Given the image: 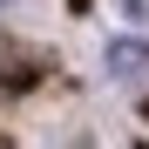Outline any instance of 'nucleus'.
Segmentation results:
<instances>
[{
	"label": "nucleus",
	"instance_id": "obj_2",
	"mask_svg": "<svg viewBox=\"0 0 149 149\" xmlns=\"http://www.w3.org/2000/svg\"><path fill=\"white\" fill-rule=\"evenodd\" d=\"M129 14H149V0H129Z\"/></svg>",
	"mask_w": 149,
	"mask_h": 149
},
{
	"label": "nucleus",
	"instance_id": "obj_1",
	"mask_svg": "<svg viewBox=\"0 0 149 149\" xmlns=\"http://www.w3.org/2000/svg\"><path fill=\"white\" fill-rule=\"evenodd\" d=\"M109 74L129 81V88H142L149 81V47L142 41H109Z\"/></svg>",
	"mask_w": 149,
	"mask_h": 149
}]
</instances>
